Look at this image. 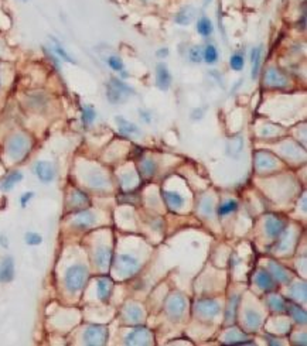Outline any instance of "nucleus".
<instances>
[{
  "label": "nucleus",
  "mask_w": 307,
  "mask_h": 346,
  "mask_svg": "<svg viewBox=\"0 0 307 346\" xmlns=\"http://www.w3.org/2000/svg\"><path fill=\"white\" fill-rule=\"evenodd\" d=\"M131 95H135V89L122 79L111 78V81L106 84V98L112 105L126 102Z\"/></svg>",
  "instance_id": "nucleus-1"
},
{
  "label": "nucleus",
  "mask_w": 307,
  "mask_h": 346,
  "mask_svg": "<svg viewBox=\"0 0 307 346\" xmlns=\"http://www.w3.org/2000/svg\"><path fill=\"white\" fill-rule=\"evenodd\" d=\"M88 280V268L84 264H72L65 271V287L70 293L81 291Z\"/></svg>",
  "instance_id": "nucleus-2"
},
{
  "label": "nucleus",
  "mask_w": 307,
  "mask_h": 346,
  "mask_svg": "<svg viewBox=\"0 0 307 346\" xmlns=\"http://www.w3.org/2000/svg\"><path fill=\"white\" fill-rule=\"evenodd\" d=\"M30 147H31L30 138L27 136H23V134H16L9 140L6 151H7V156H9L10 160L20 161L23 157L27 156V153L30 151Z\"/></svg>",
  "instance_id": "nucleus-3"
},
{
  "label": "nucleus",
  "mask_w": 307,
  "mask_h": 346,
  "mask_svg": "<svg viewBox=\"0 0 307 346\" xmlns=\"http://www.w3.org/2000/svg\"><path fill=\"white\" fill-rule=\"evenodd\" d=\"M116 271L123 277H131L136 274V271L141 268V263L131 254H119L115 263Z\"/></svg>",
  "instance_id": "nucleus-4"
},
{
  "label": "nucleus",
  "mask_w": 307,
  "mask_h": 346,
  "mask_svg": "<svg viewBox=\"0 0 307 346\" xmlns=\"http://www.w3.org/2000/svg\"><path fill=\"white\" fill-rule=\"evenodd\" d=\"M108 339V329L105 325H91L84 332L85 345H104Z\"/></svg>",
  "instance_id": "nucleus-5"
},
{
  "label": "nucleus",
  "mask_w": 307,
  "mask_h": 346,
  "mask_svg": "<svg viewBox=\"0 0 307 346\" xmlns=\"http://www.w3.org/2000/svg\"><path fill=\"white\" fill-rule=\"evenodd\" d=\"M195 314L201 317V320H212L219 314V304L215 300L204 298L195 303Z\"/></svg>",
  "instance_id": "nucleus-6"
},
{
  "label": "nucleus",
  "mask_w": 307,
  "mask_h": 346,
  "mask_svg": "<svg viewBox=\"0 0 307 346\" xmlns=\"http://www.w3.org/2000/svg\"><path fill=\"white\" fill-rule=\"evenodd\" d=\"M187 307V301L181 294H173L168 297L166 303V311L167 315L171 320H180L183 317Z\"/></svg>",
  "instance_id": "nucleus-7"
},
{
  "label": "nucleus",
  "mask_w": 307,
  "mask_h": 346,
  "mask_svg": "<svg viewBox=\"0 0 307 346\" xmlns=\"http://www.w3.org/2000/svg\"><path fill=\"white\" fill-rule=\"evenodd\" d=\"M265 85L275 89H283L289 87V79L282 71L271 67L265 71Z\"/></svg>",
  "instance_id": "nucleus-8"
},
{
  "label": "nucleus",
  "mask_w": 307,
  "mask_h": 346,
  "mask_svg": "<svg viewBox=\"0 0 307 346\" xmlns=\"http://www.w3.org/2000/svg\"><path fill=\"white\" fill-rule=\"evenodd\" d=\"M126 345H150L152 344V332L148 328H136L125 339Z\"/></svg>",
  "instance_id": "nucleus-9"
},
{
  "label": "nucleus",
  "mask_w": 307,
  "mask_h": 346,
  "mask_svg": "<svg viewBox=\"0 0 307 346\" xmlns=\"http://www.w3.org/2000/svg\"><path fill=\"white\" fill-rule=\"evenodd\" d=\"M156 85L163 92L168 91L171 87V74L164 62H158L156 67Z\"/></svg>",
  "instance_id": "nucleus-10"
},
{
  "label": "nucleus",
  "mask_w": 307,
  "mask_h": 346,
  "mask_svg": "<svg viewBox=\"0 0 307 346\" xmlns=\"http://www.w3.org/2000/svg\"><path fill=\"white\" fill-rule=\"evenodd\" d=\"M34 173L38 180L43 182H51L55 178V168L50 161H37L34 165Z\"/></svg>",
  "instance_id": "nucleus-11"
},
{
  "label": "nucleus",
  "mask_w": 307,
  "mask_h": 346,
  "mask_svg": "<svg viewBox=\"0 0 307 346\" xmlns=\"http://www.w3.org/2000/svg\"><path fill=\"white\" fill-rule=\"evenodd\" d=\"M255 165L259 171H269L278 167V160L266 151H259L255 156Z\"/></svg>",
  "instance_id": "nucleus-12"
},
{
  "label": "nucleus",
  "mask_w": 307,
  "mask_h": 346,
  "mask_svg": "<svg viewBox=\"0 0 307 346\" xmlns=\"http://www.w3.org/2000/svg\"><path fill=\"white\" fill-rule=\"evenodd\" d=\"M265 228H266V233L269 237L272 239H278L286 229V224L282 221L281 218L276 217H269L266 219V224H265Z\"/></svg>",
  "instance_id": "nucleus-13"
},
{
  "label": "nucleus",
  "mask_w": 307,
  "mask_h": 346,
  "mask_svg": "<svg viewBox=\"0 0 307 346\" xmlns=\"http://www.w3.org/2000/svg\"><path fill=\"white\" fill-rule=\"evenodd\" d=\"M145 317V312L138 304H128L123 310V318L129 324H139Z\"/></svg>",
  "instance_id": "nucleus-14"
},
{
  "label": "nucleus",
  "mask_w": 307,
  "mask_h": 346,
  "mask_svg": "<svg viewBox=\"0 0 307 346\" xmlns=\"http://www.w3.org/2000/svg\"><path fill=\"white\" fill-rule=\"evenodd\" d=\"M194 17H195V7L191 4H187L177 11L174 21L178 26H190L193 23Z\"/></svg>",
  "instance_id": "nucleus-15"
},
{
  "label": "nucleus",
  "mask_w": 307,
  "mask_h": 346,
  "mask_svg": "<svg viewBox=\"0 0 307 346\" xmlns=\"http://www.w3.org/2000/svg\"><path fill=\"white\" fill-rule=\"evenodd\" d=\"M112 260V250L106 246H101L98 247V250L95 251V264L101 270H106L111 264Z\"/></svg>",
  "instance_id": "nucleus-16"
},
{
  "label": "nucleus",
  "mask_w": 307,
  "mask_h": 346,
  "mask_svg": "<svg viewBox=\"0 0 307 346\" xmlns=\"http://www.w3.org/2000/svg\"><path fill=\"white\" fill-rule=\"evenodd\" d=\"M112 288H114V284H112V281H111L108 277L99 278L97 283L98 298H99L101 301L106 303V301L109 300L111 294H112Z\"/></svg>",
  "instance_id": "nucleus-17"
},
{
  "label": "nucleus",
  "mask_w": 307,
  "mask_h": 346,
  "mask_svg": "<svg viewBox=\"0 0 307 346\" xmlns=\"http://www.w3.org/2000/svg\"><path fill=\"white\" fill-rule=\"evenodd\" d=\"M14 277V263L11 257H6L0 264V281L10 283Z\"/></svg>",
  "instance_id": "nucleus-18"
},
{
  "label": "nucleus",
  "mask_w": 307,
  "mask_h": 346,
  "mask_svg": "<svg viewBox=\"0 0 307 346\" xmlns=\"http://www.w3.org/2000/svg\"><path fill=\"white\" fill-rule=\"evenodd\" d=\"M255 281H256V284L261 287L262 290H265V291H271V290H273V287H275V281H273L272 274H271L269 271H266V270H259V271L255 274Z\"/></svg>",
  "instance_id": "nucleus-19"
},
{
  "label": "nucleus",
  "mask_w": 307,
  "mask_h": 346,
  "mask_svg": "<svg viewBox=\"0 0 307 346\" xmlns=\"http://www.w3.org/2000/svg\"><path fill=\"white\" fill-rule=\"evenodd\" d=\"M269 268H271L272 277H275L279 283H282V284H288V283H289L292 276L289 274V271L283 267V266H281L279 263L271 261V263H269Z\"/></svg>",
  "instance_id": "nucleus-20"
},
{
  "label": "nucleus",
  "mask_w": 307,
  "mask_h": 346,
  "mask_svg": "<svg viewBox=\"0 0 307 346\" xmlns=\"http://www.w3.org/2000/svg\"><path fill=\"white\" fill-rule=\"evenodd\" d=\"M95 221H97V218H95V215L92 214V212H81L79 215H77L75 217V219L72 221V225L75 226V228H78V229H88V228H91V226L95 224Z\"/></svg>",
  "instance_id": "nucleus-21"
},
{
  "label": "nucleus",
  "mask_w": 307,
  "mask_h": 346,
  "mask_svg": "<svg viewBox=\"0 0 307 346\" xmlns=\"http://www.w3.org/2000/svg\"><path fill=\"white\" fill-rule=\"evenodd\" d=\"M195 27H197V33L201 35V37H204V38L210 37L214 33V24H212V21L207 16H201V17L198 18Z\"/></svg>",
  "instance_id": "nucleus-22"
},
{
  "label": "nucleus",
  "mask_w": 307,
  "mask_h": 346,
  "mask_svg": "<svg viewBox=\"0 0 307 346\" xmlns=\"http://www.w3.org/2000/svg\"><path fill=\"white\" fill-rule=\"evenodd\" d=\"M261 60H262V47H255L251 51V62H252V71H251V77L252 79L258 78L259 68H261Z\"/></svg>",
  "instance_id": "nucleus-23"
},
{
  "label": "nucleus",
  "mask_w": 307,
  "mask_h": 346,
  "mask_svg": "<svg viewBox=\"0 0 307 346\" xmlns=\"http://www.w3.org/2000/svg\"><path fill=\"white\" fill-rule=\"evenodd\" d=\"M262 324V317L261 314L255 312L254 310H246L245 311V325L246 328L251 331H256Z\"/></svg>",
  "instance_id": "nucleus-24"
},
{
  "label": "nucleus",
  "mask_w": 307,
  "mask_h": 346,
  "mask_svg": "<svg viewBox=\"0 0 307 346\" xmlns=\"http://www.w3.org/2000/svg\"><path fill=\"white\" fill-rule=\"evenodd\" d=\"M163 198L171 208H180L184 205V197L178 192L173 191H163Z\"/></svg>",
  "instance_id": "nucleus-25"
},
{
  "label": "nucleus",
  "mask_w": 307,
  "mask_h": 346,
  "mask_svg": "<svg viewBox=\"0 0 307 346\" xmlns=\"http://www.w3.org/2000/svg\"><path fill=\"white\" fill-rule=\"evenodd\" d=\"M115 120L118 123V129L122 134H136V133H139V127L135 123H131L129 120L119 117V116Z\"/></svg>",
  "instance_id": "nucleus-26"
},
{
  "label": "nucleus",
  "mask_w": 307,
  "mask_h": 346,
  "mask_svg": "<svg viewBox=\"0 0 307 346\" xmlns=\"http://www.w3.org/2000/svg\"><path fill=\"white\" fill-rule=\"evenodd\" d=\"M218 50L214 44H208L204 50H202V61H205L207 64L210 65H214L218 62Z\"/></svg>",
  "instance_id": "nucleus-27"
},
{
  "label": "nucleus",
  "mask_w": 307,
  "mask_h": 346,
  "mask_svg": "<svg viewBox=\"0 0 307 346\" xmlns=\"http://www.w3.org/2000/svg\"><path fill=\"white\" fill-rule=\"evenodd\" d=\"M21 180H23V174L20 173V171H13V173L9 174V175L4 178V181L1 182V190L3 191L13 190V188H14V187H16Z\"/></svg>",
  "instance_id": "nucleus-28"
},
{
  "label": "nucleus",
  "mask_w": 307,
  "mask_h": 346,
  "mask_svg": "<svg viewBox=\"0 0 307 346\" xmlns=\"http://www.w3.org/2000/svg\"><path fill=\"white\" fill-rule=\"evenodd\" d=\"M139 170H141V174L143 177H152L156 174V170H157V163L150 160V158H145L142 160L141 164H139Z\"/></svg>",
  "instance_id": "nucleus-29"
},
{
  "label": "nucleus",
  "mask_w": 307,
  "mask_h": 346,
  "mask_svg": "<svg viewBox=\"0 0 307 346\" xmlns=\"http://www.w3.org/2000/svg\"><path fill=\"white\" fill-rule=\"evenodd\" d=\"M286 310L289 311V314L295 318L296 322L299 324H306V312L305 310H302L299 305H295V304H286Z\"/></svg>",
  "instance_id": "nucleus-30"
},
{
  "label": "nucleus",
  "mask_w": 307,
  "mask_h": 346,
  "mask_svg": "<svg viewBox=\"0 0 307 346\" xmlns=\"http://www.w3.org/2000/svg\"><path fill=\"white\" fill-rule=\"evenodd\" d=\"M81 117H82V123H84L85 126H89V124H92L94 120L97 119V112H95V109H94L92 106L85 105V106H82Z\"/></svg>",
  "instance_id": "nucleus-31"
},
{
  "label": "nucleus",
  "mask_w": 307,
  "mask_h": 346,
  "mask_svg": "<svg viewBox=\"0 0 307 346\" xmlns=\"http://www.w3.org/2000/svg\"><path fill=\"white\" fill-rule=\"evenodd\" d=\"M51 40H53V41H54L53 51H54V54H55V55L58 57V58H61L62 61H67V62H70V64H77L75 61L71 58L70 54L65 51V48L62 47L61 44L58 43V41H57L55 38H53V37H51Z\"/></svg>",
  "instance_id": "nucleus-32"
},
{
  "label": "nucleus",
  "mask_w": 307,
  "mask_h": 346,
  "mask_svg": "<svg viewBox=\"0 0 307 346\" xmlns=\"http://www.w3.org/2000/svg\"><path fill=\"white\" fill-rule=\"evenodd\" d=\"M229 67L234 71H242L245 67V57L241 52H234L229 57Z\"/></svg>",
  "instance_id": "nucleus-33"
},
{
  "label": "nucleus",
  "mask_w": 307,
  "mask_h": 346,
  "mask_svg": "<svg viewBox=\"0 0 307 346\" xmlns=\"http://www.w3.org/2000/svg\"><path fill=\"white\" fill-rule=\"evenodd\" d=\"M71 202H72V207L81 208V207H87L89 204L87 195L81 191H74L72 195H71Z\"/></svg>",
  "instance_id": "nucleus-34"
},
{
  "label": "nucleus",
  "mask_w": 307,
  "mask_h": 346,
  "mask_svg": "<svg viewBox=\"0 0 307 346\" xmlns=\"http://www.w3.org/2000/svg\"><path fill=\"white\" fill-rule=\"evenodd\" d=\"M237 209H238L237 201H235V199H229V201H227L225 204H222V205L218 208V215L219 217H225V215H228V214L235 212Z\"/></svg>",
  "instance_id": "nucleus-35"
},
{
  "label": "nucleus",
  "mask_w": 307,
  "mask_h": 346,
  "mask_svg": "<svg viewBox=\"0 0 307 346\" xmlns=\"http://www.w3.org/2000/svg\"><path fill=\"white\" fill-rule=\"evenodd\" d=\"M289 294L292 298H295V300H298V301H300V298H302V300H306V286H305V283H302V284L299 283L296 286L290 287Z\"/></svg>",
  "instance_id": "nucleus-36"
},
{
  "label": "nucleus",
  "mask_w": 307,
  "mask_h": 346,
  "mask_svg": "<svg viewBox=\"0 0 307 346\" xmlns=\"http://www.w3.org/2000/svg\"><path fill=\"white\" fill-rule=\"evenodd\" d=\"M268 304H269V307L272 308L273 311H278V312L286 311V303L282 300L281 297H278V295H273V297H271V298L268 300Z\"/></svg>",
  "instance_id": "nucleus-37"
},
{
  "label": "nucleus",
  "mask_w": 307,
  "mask_h": 346,
  "mask_svg": "<svg viewBox=\"0 0 307 346\" xmlns=\"http://www.w3.org/2000/svg\"><path fill=\"white\" fill-rule=\"evenodd\" d=\"M89 185H91V187H94V188H104V187L106 185L105 177H104L101 173L95 171V173L89 177Z\"/></svg>",
  "instance_id": "nucleus-38"
},
{
  "label": "nucleus",
  "mask_w": 307,
  "mask_h": 346,
  "mask_svg": "<svg viewBox=\"0 0 307 346\" xmlns=\"http://www.w3.org/2000/svg\"><path fill=\"white\" fill-rule=\"evenodd\" d=\"M229 147H234L232 148V156H238V154L242 151V148H244V138L241 137V136L232 137L229 140L228 148Z\"/></svg>",
  "instance_id": "nucleus-39"
},
{
  "label": "nucleus",
  "mask_w": 307,
  "mask_h": 346,
  "mask_svg": "<svg viewBox=\"0 0 307 346\" xmlns=\"http://www.w3.org/2000/svg\"><path fill=\"white\" fill-rule=\"evenodd\" d=\"M108 65L111 67V69H114L116 72H123L125 71V64H123L122 58H119L118 55H112L108 58Z\"/></svg>",
  "instance_id": "nucleus-40"
},
{
  "label": "nucleus",
  "mask_w": 307,
  "mask_h": 346,
  "mask_svg": "<svg viewBox=\"0 0 307 346\" xmlns=\"http://www.w3.org/2000/svg\"><path fill=\"white\" fill-rule=\"evenodd\" d=\"M202 50L204 48H201L200 45H194V47H191L190 48V52H188V58H190V61L191 62H201L202 61Z\"/></svg>",
  "instance_id": "nucleus-41"
},
{
  "label": "nucleus",
  "mask_w": 307,
  "mask_h": 346,
  "mask_svg": "<svg viewBox=\"0 0 307 346\" xmlns=\"http://www.w3.org/2000/svg\"><path fill=\"white\" fill-rule=\"evenodd\" d=\"M238 300H239L238 295H234V297L231 298V304H229L228 312H227V322H231V321L235 320V311H237Z\"/></svg>",
  "instance_id": "nucleus-42"
},
{
  "label": "nucleus",
  "mask_w": 307,
  "mask_h": 346,
  "mask_svg": "<svg viewBox=\"0 0 307 346\" xmlns=\"http://www.w3.org/2000/svg\"><path fill=\"white\" fill-rule=\"evenodd\" d=\"M43 242V237L38 233H34V232H28L26 233V243L30 244V246H37L40 243Z\"/></svg>",
  "instance_id": "nucleus-43"
},
{
  "label": "nucleus",
  "mask_w": 307,
  "mask_h": 346,
  "mask_svg": "<svg viewBox=\"0 0 307 346\" xmlns=\"http://www.w3.org/2000/svg\"><path fill=\"white\" fill-rule=\"evenodd\" d=\"M299 28L300 30H305L306 28V4L303 3V11H302V18H299L298 21Z\"/></svg>",
  "instance_id": "nucleus-44"
},
{
  "label": "nucleus",
  "mask_w": 307,
  "mask_h": 346,
  "mask_svg": "<svg viewBox=\"0 0 307 346\" xmlns=\"http://www.w3.org/2000/svg\"><path fill=\"white\" fill-rule=\"evenodd\" d=\"M33 197H34V192H26V194L20 198V204H21V207L23 208L27 207V204L33 199Z\"/></svg>",
  "instance_id": "nucleus-45"
},
{
  "label": "nucleus",
  "mask_w": 307,
  "mask_h": 346,
  "mask_svg": "<svg viewBox=\"0 0 307 346\" xmlns=\"http://www.w3.org/2000/svg\"><path fill=\"white\" fill-rule=\"evenodd\" d=\"M156 55H157L158 58H164V57L168 55V50H167V48H160V50L156 52Z\"/></svg>",
  "instance_id": "nucleus-46"
},
{
  "label": "nucleus",
  "mask_w": 307,
  "mask_h": 346,
  "mask_svg": "<svg viewBox=\"0 0 307 346\" xmlns=\"http://www.w3.org/2000/svg\"><path fill=\"white\" fill-rule=\"evenodd\" d=\"M211 1H212V0H204V3H205V6H207V4H210Z\"/></svg>",
  "instance_id": "nucleus-47"
},
{
  "label": "nucleus",
  "mask_w": 307,
  "mask_h": 346,
  "mask_svg": "<svg viewBox=\"0 0 307 346\" xmlns=\"http://www.w3.org/2000/svg\"><path fill=\"white\" fill-rule=\"evenodd\" d=\"M24 1H26V0H24Z\"/></svg>",
  "instance_id": "nucleus-48"
}]
</instances>
